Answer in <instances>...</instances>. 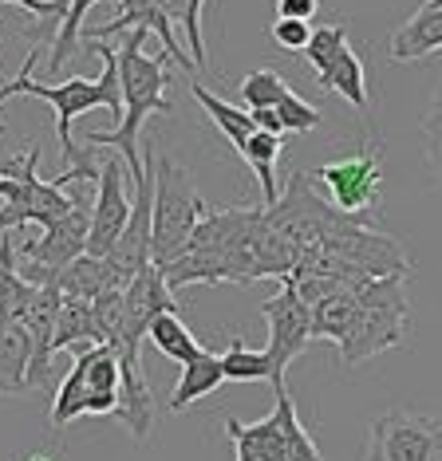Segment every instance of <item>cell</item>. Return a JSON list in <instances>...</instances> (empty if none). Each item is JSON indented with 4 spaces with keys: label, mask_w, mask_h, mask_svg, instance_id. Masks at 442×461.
<instances>
[{
    "label": "cell",
    "mask_w": 442,
    "mask_h": 461,
    "mask_svg": "<svg viewBox=\"0 0 442 461\" xmlns=\"http://www.w3.org/2000/svg\"><path fill=\"white\" fill-rule=\"evenodd\" d=\"M146 339H151L154 348L166 355V359H174L178 366L189 363V359H198V355L206 351L202 343L194 339V331H189L186 323L178 320V312H166V316H158L151 323V331H146Z\"/></svg>",
    "instance_id": "cell-21"
},
{
    "label": "cell",
    "mask_w": 442,
    "mask_h": 461,
    "mask_svg": "<svg viewBox=\"0 0 442 461\" xmlns=\"http://www.w3.org/2000/svg\"><path fill=\"white\" fill-rule=\"evenodd\" d=\"M277 119H281V127H284V131H292V134H308V131L320 127L324 114L316 111L312 103H304L297 91H289V95L277 103Z\"/></svg>",
    "instance_id": "cell-27"
},
{
    "label": "cell",
    "mask_w": 442,
    "mask_h": 461,
    "mask_svg": "<svg viewBox=\"0 0 442 461\" xmlns=\"http://www.w3.org/2000/svg\"><path fill=\"white\" fill-rule=\"evenodd\" d=\"M143 28H134V32L123 36V44L115 48V56H119V91H123V119L115 131H91L87 142L91 146H115L119 150V158L126 162V170L131 177L143 174V154H139V131L143 122L151 119V114H166L170 111V99H166V64L170 59L166 56H146L143 44H146Z\"/></svg>",
    "instance_id": "cell-1"
},
{
    "label": "cell",
    "mask_w": 442,
    "mask_h": 461,
    "mask_svg": "<svg viewBox=\"0 0 442 461\" xmlns=\"http://www.w3.org/2000/svg\"><path fill=\"white\" fill-rule=\"evenodd\" d=\"M189 91H194V99L202 103V111L209 114V119H214V127L229 139V146H234V150H241V146L249 142V134L257 131L253 114H249V111H241V107H234V103H226V99H217L214 91H206L198 79L189 83Z\"/></svg>",
    "instance_id": "cell-20"
},
{
    "label": "cell",
    "mask_w": 442,
    "mask_h": 461,
    "mask_svg": "<svg viewBox=\"0 0 442 461\" xmlns=\"http://www.w3.org/2000/svg\"><path fill=\"white\" fill-rule=\"evenodd\" d=\"M261 316L269 323V366H272V391H281L284 371L292 366V359L312 343V308L300 300V292L292 288V280H281V292L272 300L261 303Z\"/></svg>",
    "instance_id": "cell-9"
},
{
    "label": "cell",
    "mask_w": 442,
    "mask_h": 461,
    "mask_svg": "<svg viewBox=\"0 0 442 461\" xmlns=\"http://www.w3.org/2000/svg\"><path fill=\"white\" fill-rule=\"evenodd\" d=\"M241 158L249 162V170L257 174V185L265 194V205H272L281 197V185H277V158H281V134H265V131H253L249 142L241 146Z\"/></svg>",
    "instance_id": "cell-19"
},
{
    "label": "cell",
    "mask_w": 442,
    "mask_h": 461,
    "mask_svg": "<svg viewBox=\"0 0 442 461\" xmlns=\"http://www.w3.org/2000/svg\"><path fill=\"white\" fill-rule=\"evenodd\" d=\"M126 162L107 158L99 166V190L91 202V229H87V257H107L115 249V240L123 237L126 221H131V202L126 197Z\"/></svg>",
    "instance_id": "cell-10"
},
{
    "label": "cell",
    "mask_w": 442,
    "mask_h": 461,
    "mask_svg": "<svg viewBox=\"0 0 442 461\" xmlns=\"http://www.w3.org/2000/svg\"><path fill=\"white\" fill-rule=\"evenodd\" d=\"M91 343H103L99 339V323H95V308L87 300H63L60 316H56V331H51V355L71 348V351H83Z\"/></svg>",
    "instance_id": "cell-17"
},
{
    "label": "cell",
    "mask_w": 442,
    "mask_h": 461,
    "mask_svg": "<svg viewBox=\"0 0 442 461\" xmlns=\"http://www.w3.org/2000/svg\"><path fill=\"white\" fill-rule=\"evenodd\" d=\"M364 461H442V418L387 411L367 426Z\"/></svg>",
    "instance_id": "cell-7"
},
{
    "label": "cell",
    "mask_w": 442,
    "mask_h": 461,
    "mask_svg": "<svg viewBox=\"0 0 442 461\" xmlns=\"http://www.w3.org/2000/svg\"><path fill=\"white\" fill-rule=\"evenodd\" d=\"M162 13L170 16L174 28H182L186 36V51L194 59L198 71H206V40H202V5L206 0H158Z\"/></svg>",
    "instance_id": "cell-22"
},
{
    "label": "cell",
    "mask_w": 442,
    "mask_h": 461,
    "mask_svg": "<svg viewBox=\"0 0 442 461\" xmlns=\"http://www.w3.org/2000/svg\"><path fill=\"white\" fill-rule=\"evenodd\" d=\"M0 134H5V122H0Z\"/></svg>",
    "instance_id": "cell-35"
},
{
    "label": "cell",
    "mask_w": 442,
    "mask_h": 461,
    "mask_svg": "<svg viewBox=\"0 0 442 461\" xmlns=\"http://www.w3.org/2000/svg\"><path fill=\"white\" fill-rule=\"evenodd\" d=\"M56 288H60V296L63 300H99L103 292H119L111 285V272L107 265H103L99 257H87L83 253L79 260H71L68 268L56 276Z\"/></svg>",
    "instance_id": "cell-18"
},
{
    "label": "cell",
    "mask_w": 442,
    "mask_h": 461,
    "mask_svg": "<svg viewBox=\"0 0 442 461\" xmlns=\"http://www.w3.org/2000/svg\"><path fill=\"white\" fill-rule=\"evenodd\" d=\"M249 114H253V122H257V131H265V134H284L277 111H249Z\"/></svg>",
    "instance_id": "cell-33"
},
{
    "label": "cell",
    "mask_w": 442,
    "mask_h": 461,
    "mask_svg": "<svg viewBox=\"0 0 442 461\" xmlns=\"http://www.w3.org/2000/svg\"><path fill=\"white\" fill-rule=\"evenodd\" d=\"M83 414H87V383H83L79 363H71V371L63 375V383L56 386V398H51V429H63Z\"/></svg>",
    "instance_id": "cell-24"
},
{
    "label": "cell",
    "mask_w": 442,
    "mask_h": 461,
    "mask_svg": "<svg viewBox=\"0 0 442 461\" xmlns=\"http://www.w3.org/2000/svg\"><path fill=\"white\" fill-rule=\"evenodd\" d=\"M324 91H336L340 99H347L355 111H367V79H364V64L352 51V44L340 48L324 68H316Z\"/></svg>",
    "instance_id": "cell-16"
},
{
    "label": "cell",
    "mask_w": 442,
    "mask_h": 461,
    "mask_svg": "<svg viewBox=\"0 0 442 461\" xmlns=\"http://www.w3.org/2000/svg\"><path fill=\"white\" fill-rule=\"evenodd\" d=\"M0 5H20V8H28V13H36V16H48V24L40 28L36 36H48L51 24H60L63 13H68V0H0Z\"/></svg>",
    "instance_id": "cell-31"
},
{
    "label": "cell",
    "mask_w": 442,
    "mask_h": 461,
    "mask_svg": "<svg viewBox=\"0 0 442 461\" xmlns=\"http://www.w3.org/2000/svg\"><path fill=\"white\" fill-rule=\"evenodd\" d=\"M13 194V182H8V177H0V197H8Z\"/></svg>",
    "instance_id": "cell-34"
},
{
    "label": "cell",
    "mask_w": 442,
    "mask_h": 461,
    "mask_svg": "<svg viewBox=\"0 0 442 461\" xmlns=\"http://www.w3.org/2000/svg\"><path fill=\"white\" fill-rule=\"evenodd\" d=\"M312 185L328 190L332 205L347 217H367L379 202V185H383V166H379V146H364L344 158H332L324 166L308 170Z\"/></svg>",
    "instance_id": "cell-8"
},
{
    "label": "cell",
    "mask_w": 442,
    "mask_h": 461,
    "mask_svg": "<svg viewBox=\"0 0 442 461\" xmlns=\"http://www.w3.org/2000/svg\"><path fill=\"white\" fill-rule=\"evenodd\" d=\"M91 51H99L103 56V76L99 79H68V83H40L32 79V68H36L40 51H32L24 59V68H20V76L13 83H0V103L13 99V95H36L56 107V134H60V146H63V162L76 166L83 162L76 139H71V122L79 119V114H87L95 107H107L111 119L119 114L123 119V91H119V56H115L111 44H103V40H91Z\"/></svg>",
    "instance_id": "cell-2"
},
{
    "label": "cell",
    "mask_w": 442,
    "mask_h": 461,
    "mask_svg": "<svg viewBox=\"0 0 442 461\" xmlns=\"http://www.w3.org/2000/svg\"><path fill=\"white\" fill-rule=\"evenodd\" d=\"M134 28H143V32H154L158 40H162V56L170 59V64H178L182 71H189V76H198L194 59H189V51L182 48V40H178V28L170 24V16L162 13V5H158V0H115V16L107 20V24L83 32V40L91 44V40L126 36V32H134Z\"/></svg>",
    "instance_id": "cell-11"
},
{
    "label": "cell",
    "mask_w": 442,
    "mask_h": 461,
    "mask_svg": "<svg viewBox=\"0 0 442 461\" xmlns=\"http://www.w3.org/2000/svg\"><path fill=\"white\" fill-rule=\"evenodd\" d=\"M76 363L87 383V414H115L119 411V355L107 343H91L76 351Z\"/></svg>",
    "instance_id": "cell-13"
},
{
    "label": "cell",
    "mask_w": 442,
    "mask_h": 461,
    "mask_svg": "<svg viewBox=\"0 0 442 461\" xmlns=\"http://www.w3.org/2000/svg\"><path fill=\"white\" fill-rule=\"evenodd\" d=\"M221 383H226V371H221V355L202 351L198 359L182 363V375H178V386H174V394H170V402H166V406H170L174 414H182V411H189V406L198 402V398L214 394Z\"/></svg>",
    "instance_id": "cell-15"
},
{
    "label": "cell",
    "mask_w": 442,
    "mask_h": 461,
    "mask_svg": "<svg viewBox=\"0 0 442 461\" xmlns=\"http://www.w3.org/2000/svg\"><path fill=\"white\" fill-rule=\"evenodd\" d=\"M423 139H427L430 174H435L438 185H442V87L435 91V99H430V107L423 114Z\"/></svg>",
    "instance_id": "cell-29"
},
{
    "label": "cell",
    "mask_w": 442,
    "mask_h": 461,
    "mask_svg": "<svg viewBox=\"0 0 442 461\" xmlns=\"http://www.w3.org/2000/svg\"><path fill=\"white\" fill-rule=\"evenodd\" d=\"M320 13V0H277V20H308Z\"/></svg>",
    "instance_id": "cell-32"
},
{
    "label": "cell",
    "mask_w": 442,
    "mask_h": 461,
    "mask_svg": "<svg viewBox=\"0 0 442 461\" xmlns=\"http://www.w3.org/2000/svg\"><path fill=\"white\" fill-rule=\"evenodd\" d=\"M221 371L229 383H272V366L265 351H253L241 339H234L221 351Z\"/></svg>",
    "instance_id": "cell-23"
},
{
    "label": "cell",
    "mask_w": 442,
    "mask_h": 461,
    "mask_svg": "<svg viewBox=\"0 0 442 461\" xmlns=\"http://www.w3.org/2000/svg\"><path fill=\"white\" fill-rule=\"evenodd\" d=\"M438 48H442V0L419 5L410 20H403L387 40V56L395 64H415V59H423Z\"/></svg>",
    "instance_id": "cell-12"
},
{
    "label": "cell",
    "mask_w": 442,
    "mask_h": 461,
    "mask_svg": "<svg viewBox=\"0 0 442 461\" xmlns=\"http://www.w3.org/2000/svg\"><path fill=\"white\" fill-rule=\"evenodd\" d=\"M312 40V24L304 20H272V44L284 51H304Z\"/></svg>",
    "instance_id": "cell-30"
},
{
    "label": "cell",
    "mask_w": 442,
    "mask_h": 461,
    "mask_svg": "<svg viewBox=\"0 0 442 461\" xmlns=\"http://www.w3.org/2000/svg\"><path fill=\"white\" fill-rule=\"evenodd\" d=\"M206 202L194 190V177L170 158H154V209H151V265H170L189 249Z\"/></svg>",
    "instance_id": "cell-4"
},
{
    "label": "cell",
    "mask_w": 442,
    "mask_h": 461,
    "mask_svg": "<svg viewBox=\"0 0 442 461\" xmlns=\"http://www.w3.org/2000/svg\"><path fill=\"white\" fill-rule=\"evenodd\" d=\"M32 383V335L24 320L0 323V394H20Z\"/></svg>",
    "instance_id": "cell-14"
},
{
    "label": "cell",
    "mask_w": 442,
    "mask_h": 461,
    "mask_svg": "<svg viewBox=\"0 0 442 461\" xmlns=\"http://www.w3.org/2000/svg\"><path fill=\"white\" fill-rule=\"evenodd\" d=\"M226 434L234 442L237 461H324L312 434L300 422L289 386L277 391V406H272L269 418H261V422H237V418H229Z\"/></svg>",
    "instance_id": "cell-5"
},
{
    "label": "cell",
    "mask_w": 442,
    "mask_h": 461,
    "mask_svg": "<svg viewBox=\"0 0 442 461\" xmlns=\"http://www.w3.org/2000/svg\"><path fill=\"white\" fill-rule=\"evenodd\" d=\"M340 48H347V28L344 24H324V28H312V40L300 56L308 59L312 68H324Z\"/></svg>",
    "instance_id": "cell-28"
},
{
    "label": "cell",
    "mask_w": 442,
    "mask_h": 461,
    "mask_svg": "<svg viewBox=\"0 0 442 461\" xmlns=\"http://www.w3.org/2000/svg\"><path fill=\"white\" fill-rule=\"evenodd\" d=\"M289 83H284L277 71L261 68V71H249L245 79H241V99H245L249 111H277V103L289 95Z\"/></svg>",
    "instance_id": "cell-26"
},
{
    "label": "cell",
    "mask_w": 442,
    "mask_h": 461,
    "mask_svg": "<svg viewBox=\"0 0 442 461\" xmlns=\"http://www.w3.org/2000/svg\"><path fill=\"white\" fill-rule=\"evenodd\" d=\"M355 303H360L355 323L347 331V339L340 343V355L347 366H360L407 339V316H410L407 276L364 280V285H355Z\"/></svg>",
    "instance_id": "cell-3"
},
{
    "label": "cell",
    "mask_w": 442,
    "mask_h": 461,
    "mask_svg": "<svg viewBox=\"0 0 442 461\" xmlns=\"http://www.w3.org/2000/svg\"><path fill=\"white\" fill-rule=\"evenodd\" d=\"M40 150L28 146L24 158H8L0 166V177L13 182V194L0 197V237L24 225H56L76 209V197L63 194V185L40 177Z\"/></svg>",
    "instance_id": "cell-6"
},
{
    "label": "cell",
    "mask_w": 442,
    "mask_h": 461,
    "mask_svg": "<svg viewBox=\"0 0 442 461\" xmlns=\"http://www.w3.org/2000/svg\"><path fill=\"white\" fill-rule=\"evenodd\" d=\"M91 5H99V0H68V13H63L60 32H56V40H51V59H48L51 71H60L71 56H76V48L83 40V13H87Z\"/></svg>",
    "instance_id": "cell-25"
}]
</instances>
